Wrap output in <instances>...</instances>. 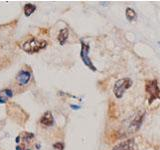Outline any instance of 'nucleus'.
<instances>
[{"label":"nucleus","instance_id":"nucleus-7","mask_svg":"<svg viewBox=\"0 0 160 150\" xmlns=\"http://www.w3.org/2000/svg\"><path fill=\"white\" fill-rule=\"evenodd\" d=\"M133 147H134L133 139H129V140H126L124 142L120 143L119 145L114 147L113 150H133Z\"/></svg>","mask_w":160,"mask_h":150},{"label":"nucleus","instance_id":"nucleus-12","mask_svg":"<svg viewBox=\"0 0 160 150\" xmlns=\"http://www.w3.org/2000/svg\"><path fill=\"white\" fill-rule=\"evenodd\" d=\"M54 146V148H56V149H59V150H63V148H64V145L62 144V143H55V144L53 145Z\"/></svg>","mask_w":160,"mask_h":150},{"label":"nucleus","instance_id":"nucleus-11","mask_svg":"<svg viewBox=\"0 0 160 150\" xmlns=\"http://www.w3.org/2000/svg\"><path fill=\"white\" fill-rule=\"evenodd\" d=\"M136 17H137L136 12L134 11L132 8H127V9H126V18H127L128 20H130V21L135 20Z\"/></svg>","mask_w":160,"mask_h":150},{"label":"nucleus","instance_id":"nucleus-2","mask_svg":"<svg viewBox=\"0 0 160 150\" xmlns=\"http://www.w3.org/2000/svg\"><path fill=\"white\" fill-rule=\"evenodd\" d=\"M146 92L148 94L149 103H152L154 100L160 98V89L157 80H151L146 82Z\"/></svg>","mask_w":160,"mask_h":150},{"label":"nucleus","instance_id":"nucleus-3","mask_svg":"<svg viewBox=\"0 0 160 150\" xmlns=\"http://www.w3.org/2000/svg\"><path fill=\"white\" fill-rule=\"evenodd\" d=\"M132 85V80L129 79V78H123V79H120L118 81H116L114 85V88H113V91H114V94L117 98H121L123 96L124 92L130 88Z\"/></svg>","mask_w":160,"mask_h":150},{"label":"nucleus","instance_id":"nucleus-5","mask_svg":"<svg viewBox=\"0 0 160 150\" xmlns=\"http://www.w3.org/2000/svg\"><path fill=\"white\" fill-rule=\"evenodd\" d=\"M30 78H31V73L29 72V71L22 70V71H20V72L18 73L17 81H18V83H19V85L24 86V85H26V84L28 83L29 80H30Z\"/></svg>","mask_w":160,"mask_h":150},{"label":"nucleus","instance_id":"nucleus-9","mask_svg":"<svg viewBox=\"0 0 160 150\" xmlns=\"http://www.w3.org/2000/svg\"><path fill=\"white\" fill-rule=\"evenodd\" d=\"M68 29L67 28H63L60 30L59 34H58V41H59V43L61 44V45H63V44L66 42L67 38H68Z\"/></svg>","mask_w":160,"mask_h":150},{"label":"nucleus","instance_id":"nucleus-8","mask_svg":"<svg viewBox=\"0 0 160 150\" xmlns=\"http://www.w3.org/2000/svg\"><path fill=\"white\" fill-rule=\"evenodd\" d=\"M13 96V93L10 89L0 90V103H5Z\"/></svg>","mask_w":160,"mask_h":150},{"label":"nucleus","instance_id":"nucleus-1","mask_svg":"<svg viewBox=\"0 0 160 150\" xmlns=\"http://www.w3.org/2000/svg\"><path fill=\"white\" fill-rule=\"evenodd\" d=\"M46 46H47V43L44 40L31 38L22 44V49L26 51L27 53H36V52H39L40 50L44 49Z\"/></svg>","mask_w":160,"mask_h":150},{"label":"nucleus","instance_id":"nucleus-10","mask_svg":"<svg viewBox=\"0 0 160 150\" xmlns=\"http://www.w3.org/2000/svg\"><path fill=\"white\" fill-rule=\"evenodd\" d=\"M36 10V6L35 5H33V4H31V3H28V4H26V5L24 6V13H25V15L28 17V16H30L31 14L33 13V12Z\"/></svg>","mask_w":160,"mask_h":150},{"label":"nucleus","instance_id":"nucleus-6","mask_svg":"<svg viewBox=\"0 0 160 150\" xmlns=\"http://www.w3.org/2000/svg\"><path fill=\"white\" fill-rule=\"evenodd\" d=\"M40 122H41L43 125L45 126H51L54 124V118H53V115H52V113L50 112V111H47V112H45L43 114V116H42L41 120H40Z\"/></svg>","mask_w":160,"mask_h":150},{"label":"nucleus","instance_id":"nucleus-4","mask_svg":"<svg viewBox=\"0 0 160 150\" xmlns=\"http://www.w3.org/2000/svg\"><path fill=\"white\" fill-rule=\"evenodd\" d=\"M88 53H89V46L86 43H84L81 40V53H80V56H81V58H82V61H83L84 64H85L86 66L89 67L91 70L95 71L96 68H95V66L92 64L91 60H90L89 56H88Z\"/></svg>","mask_w":160,"mask_h":150}]
</instances>
